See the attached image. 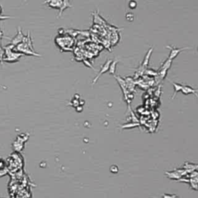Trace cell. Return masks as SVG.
<instances>
[{
    "instance_id": "cell-1",
    "label": "cell",
    "mask_w": 198,
    "mask_h": 198,
    "mask_svg": "<svg viewBox=\"0 0 198 198\" xmlns=\"http://www.w3.org/2000/svg\"><path fill=\"white\" fill-rule=\"evenodd\" d=\"M14 47H15L12 44H9L3 48L4 50L3 61L8 63H15V62H17L20 57L23 55L15 50Z\"/></svg>"
},
{
    "instance_id": "cell-2",
    "label": "cell",
    "mask_w": 198,
    "mask_h": 198,
    "mask_svg": "<svg viewBox=\"0 0 198 198\" xmlns=\"http://www.w3.org/2000/svg\"><path fill=\"white\" fill-rule=\"evenodd\" d=\"M24 37H25V35L23 34V32H22L21 30V28L19 27L18 28L17 34L11 39V43H10V44H12V45H13L14 47H16V46H17L18 44H20V43H21L23 41Z\"/></svg>"
},
{
    "instance_id": "cell-3",
    "label": "cell",
    "mask_w": 198,
    "mask_h": 198,
    "mask_svg": "<svg viewBox=\"0 0 198 198\" xmlns=\"http://www.w3.org/2000/svg\"><path fill=\"white\" fill-rule=\"evenodd\" d=\"M172 60L170 59H167V61H165L163 64L161 66L160 69H159V76L162 77V78H164L165 77H166V75H167V71L169 70V68H170L171 64H172Z\"/></svg>"
},
{
    "instance_id": "cell-4",
    "label": "cell",
    "mask_w": 198,
    "mask_h": 198,
    "mask_svg": "<svg viewBox=\"0 0 198 198\" xmlns=\"http://www.w3.org/2000/svg\"><path fill=\"white\" fill-rule=\"evenodd\" d=\"M167 48H169L170 49V55H169V59H170L173 61V59H175L176 57L178 56L179 54H180V52H182L183 50H186V49H188L187 47H185V48H176V47H171V46H167Z\"/></svg>"
},
{
    "instance_id": "cell-5",
    "label": "cell",
    "mask_w": 198,
    "mask_h": 198,
    "mask_svg": "<svg viewBox=\"0 0 198 198\" xmlns=\"http://www.w3.org/2000/svg\"><path fill=\"white\" fill-rule=\"evenodd\" d=\"M112 60H111V59L107 60V61H106L105 63L103 64V66H102L100 71H99V73H98V76H97L94 79V81H93V83H94V84L96 82L97 80H98V79L100 77L101 75H102L103 74H104V73H106L107 71H108V70H109L110 64H111V63H112Z\"/></svg>"
},
{
    "instance_id": "cell-6",
    "label": "cell",
    "mask_w": 198,
    "mask_h": 198,
    "mask_svg": "<svg viewBox=\"0 0 198 198\" xmlns=\"http://www.w3.org/2000/svg\"><path fill=\"white\" fill-rule=\"evenodd\" d=\"M43 3L47 4V6L52 9H60L63 3V0H46Z\"/></svg>"
},
{
    "instance_id": "cell-7",
    "label": "cell",
    "mask_w": 198,
    "mask_h": 198,
    "mask_svg": "<svg viewBox=\"0 0 198 198\" xmlns=\"http://www.w3.org/2000/svg\"><path fill=\"white\" fill-rule=\"evenodd\" d=\"M71 5L70 3V0H63V3H62V6H61V9H59V15H58V17L61 16L63 12L65 9H67V8H71Z\"/></svg>"
},
{
    "instance_id": "cell-8",
    "label": "cell",
    "mask_w": 198,
    "mask_h": 198,
    "mask_svg": "<svg viewBox=\"0 0 198 198\" xmlns=\"http://www.w3.org/2000/svg\"><path fill=\"white\" fill-rule=\"evenodd\" d=\"M183 93L184 94H196V92L197 90H195L193 88L190 86H183V88L181 90Z\"/></svg>"
},
{
    "instance_id": "cell-9",
    "label": "cell",
    "mask_w": 198,
    "mask_h": 198,
    "mask_svg": "<svg viewBox=\"0 0 198 198\" xmlns=\"http://www.w3.org/2000/svg\"><path fill=\"white\" fill-rule=\"evenodd\" d=\"M118 64V60H115V61H112V62L110 64L109 67V74L112 75H114L115 73V68H116V65Z\"/></svg>"
},
{
    "instance_id": "cell-10",
    "label": "cell",
    "mask_w": 198,
    "mask_h": 198,
    "mask_svg": "<svg viewBox=\"0 0 198 198\" xmlns=\"http://www.w3.org/2000/svg\"><path fill=\"white\" fill-rule=\"evenodd\" d=\"M152 52H153V48H150V49H149V50L148 51L147 54L145 55V59H144L143 63H142V65H143V67H147L148 64H149V58H150V55L152 54Z\"/></svg>"
},
{
    "instance_id": "cell-11",
    "label": "cell",
    "mask_w": 198,
    "mask_h": 198,
    "mask_svg": "<svg viewBox=\"0 0 198 198\" xmlns=\"http://www.w3.org/2000/svg\"><path fill=\"white\" fill-rule=\"evenodd\" d=\"M173 88H174V94H173L172 98L173 99L175 97V95H176V94H177L179 91H181V90H182V88H183V85L180 84H177V83H173Z\"/></svg>"
},
{
    "instance_id": "cell-12",
    "label": "cell",
    "mask_w": 198,
    "mask_h": 198,
    "mask_svg": "<svg viewBox=\"0 0 198 198\" xmlns=\"http://www.w3.org/2000/svg\"><path fill=\"white\" fill-rule=\"evenodd\" d=\"M129 8L131 9H135L136 6H137V2H135V0H132V1L129 2Z\"/></svg>"
},
{
    "instance_id": "cell-13",
    "label": "cell",
    "mask_w": 198,
    "mask_h": 198,
    "mask_svg": "<svg viewBox=\"0 0 198 198\" xmlns=\"http://www.w3.org/2000/svg\"><path fill=\"white\" fill-rule=\"evenodd\" d=\"M7 18H10V17L9 16H2V7H1V5H0V20H5V19H7Z\"/></svg>"
},
{
    "instance_id": "cell-14",
    "label": "cell",
    "mask_w": 198,
    "mask_h": 198,
    "mask_svg": "<svg viewBox=\"0 0 198 198\" xmlns=\"http://www.w3.org/2000/svg\"><path fill=\"white\" fill-rule=\"evenodd\" d=\"M2 37H3V33H2V30H0V39H2Z\"/></svg>"
},
{
    "instance_id": "cell-15",
    "label": "cell",
    "mask_w": 198,
    "mask_h": 198,
    "mask_svg": "<svg viewBox=\"0 0 198 198\" xmlns=\"http://www.w3.org/2000/svg\"><path fill=\"white\" fill-rule=\"evenodd\" d=\"M1 47H1V43H0V48H1Z\"/></svg>"
}]
</instances>
